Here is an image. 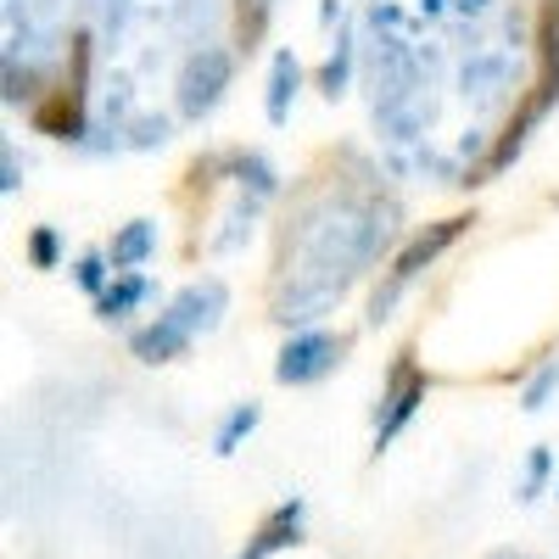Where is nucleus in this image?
I'll list each match as a JSON object with an SVG mask.
<instances>
[{
    "mask_svg": "<svg viewBox=\"0 0 559 559\" xmlns=\"http://www.w3.org/2000/svg\"><path fill=\"white\" fill-rule=\"evenodd\" d=\"M426 392H431V381L419 376V369L408 364V353H403V364L392 369V386H386V397H381V419H376V453H386V448L403 437V426L419 414Z\"/></svg>",
    "mask_w": 559,
    "mask_h": 559,
    "instance_id": "f257e3e1",
    "label": "nucleus"
},
{
    "mask_svg": "<svg viewBox=\"0 0 559 559\" xmlns=\"http://www.w3.org/2000/svg\"><path fill=\"white\" fill-rule=\"evenodd\" d=\"M342 353H347V342H336V336H297V342H286V353H280V364H274V376L286 381V386H308V381H324L331 369L342 364Z\"/></svg>",
    "mask_w": 559,
    "mask_h": 559,
    "instance_id": "f03ea898",
    "label": "nucleus"
},
{
    "mask_svg": "<svg viewBox=\"0 0 559 559\" xmlns=\"http://www.w3.org/2000/svg\"><path fill=\"white\" fill-rule=\"evenodd\" d=\"M559 102V0L537 7V84H532V112L543 118Z\"/></svg>",
    "mask_w": 559,
    "mask_h": 559,
    "instance_id": "7ed1b4c3",
    "label": "nucleus"
},
{
    "mask_svg": "<svg viewBox=\"0 0 559 559\" xmlns=\"http://www.w3.org/2000/svg\"><path fill=\"white\" fill-rule=\"evenodd\" d=\"M302 521H308V503H302V498L274 503L269 515H263V526L247 537V548H241L236 559H274L280 548H297V543H302Z\"/></svg>",
    "mask_w": 559,
    "mask_h": 559,
    "instance_id": "20e7f679",
    "label": "nucleus"
},
{
    "mask_svg": "<svg viewBox=\"0 0 559 559\" xmlns=\"http://www.w3.org/2000/svg\"><path fill=\"white\" fill-rule=\"evenodd\" d=\"M476 224V213H453V218H442V224H431V229H419V236L397 252V263H392V280H414L419 269H426V263H437L459 236H464V229H471Z\"/></svg>",
    "mask_w": 559,
    "mask_h": 559,
    "instance_id": "39448f33",
    "label": "nucleus"
},
{
    "mask_svg": "<svg viewBox=\"0 0 559 559\" xmlns=\"http://www.w3.org/2000/svg\"><path fill=\"white\" fill-rule=\"evenodd\" d=\"M34 129L51 134V140H79L84 134V90L79 84L51 90V96L34 107Z\"/></svg>",
    "mask_w": 559,
    "mask_h": 559,
    "instance_id": "423d86ee",
    "label": "nucleus"
},
{
    "mask_svg": "<svg viewBox=\"0 0 559 559\" xmlns=\"http://www.w3.org/2000/svg\"><path fill=\"white\" fill-rule=\"evenodd\" d=\"M229 79V62L218 51H207L202 62H191V73H185V112H207L218 102V84Z\"/></svg>",
    "mask_w": 559,
    "mask_h": 559,
    "instance_id": "0eeeda50",
    "label": "nucleus"
},
{
    "mask_svg": "<svg viewBox=\"0 0 559 559\" xmlns=\"http://www.w3.org/2000/svg\"><path fill=\"white\" fill-rule=\"evenodd\" d=\"M185 342H191V324H185L179 313H168V319L152 324V331H140V336H134V353L146 358V364H163V358L185 353Z\"/></svg>",
    "mask_w": 559,
    "mask_h": 559,
    "instance_id": "6e6552de",
    "label": "nucleus"
},
{
    "mask_svg": "<svg viewBox=\"0 0 559 559\" xmlns=\"http://www.w3.org/2000/svg\"><path fill=\"white\" fill-rule=\"evenodd\" d=\"M258 419H263V414H258V403H241V408H236V414H229L224 426H218V437H213V453H224V459H229V453H236V448H241V442L258 431Z\"/></svg>",
    "mask_w": 559,
    "mask_h": 559,
    "instance_id": "1a4fd4ad",
    "label": "nucleus"
},
{
    "mask_svg": "<svg viewBox=\"0 0 559 559\" xmlns=\"http://www.w3.org/2000/svg\"><path fill=\"white\" fill-rule=\"evenodd\" d=\"M297 90V62L292 57H280L274 62V90H269V118L274 123H286V96Z\"/></svg>",
    "mask_w": 559,
    "mask_h": 559,
    "instance_id": "9d476101",
    "label": "nucleus"
},
{
    "mask_svg": "<svg viewBox=\"0 0 559 559\" xmlns=\"http://www.w3.org/2000/svg\"><path fill=\"white\" fill-rule=\"evenodd\" d=\"M146 247H152V229L134 224V229H123V241L112 247V263H118V269H123V263H140V258H146Z\"/></svg>",
    "mask_w": 559,
    "mask_h": 559,
    "instance_id": "9b49d317",
    "label": "nucleus"
},
{
    "mask_svg": "<svg viewBox=\"0 0 559 559\" xmlns=\"http://www.w3.org/2000/svg\"><path fill=\"white\" fill-rule=\"evenodd\" d=\"M548 471H554L548 448H532V459H526V481H521V498H537V492H543V481H548Z\"/></svg>",
    "mask_w": 559,
    "mask_h": 559,
    "instance_id": "f8f14e48",
    "label": "nucleus"
},
{
    "mask_svg": "<svg viewBox=\"0 0 559 559\" xmlns=\"http://www.w3.org/2000/svg\"><path fill=\"white\" fill-rule=\"evenodd\" d=\"M554 386H559V358H548V364H543V369H537V381H532V386H526V408H543V403H548V392H554Z\"/></svg>",
    "mask_w": 559,
    "mask_h": 559,
    "instance_id": "ddd939ff",
    "label": "nucleus"
},
{
    "mask_svg": "<svg viewBox=\"0 0 559 559\" xmlns=\"http://www.w3.org/2000/svg\"><path fill=\"white\" fill-rule=\"evenodd\" d=\"M140 292H146V286H140V280H123L118 292H107V297H102V313H123L129 302H140Z\"/></svg>",
    "mask_w": 559,
    "mask_h": 559,
    "instance_id": "4468645a",
    "label": "nucleus"
},
{
    "mask_svg": "<svg viewBox=\"0 0 559 559\" xmlns=\"http://www.w3.org/2000/svg\"><path fill=\"white\" fill-rule=\"evenodd\" d=\"M28 258H34L39 269H51V263H57V236H51V229H39V236L28 241Z\"/></svg>",
    "mask_w": 559,
    "mask_h": 559,
    "instance_id": "2eb2a0df",
    "label": "nucleus"
},
{
    "mask_svg": "<svg viewBox=\"0 0 559 559\" xmlns=\"http://www.w3.org/2000/svg\"><path fill=\"white\" fill-rule=\"evenodd\" d=\"M79 286L84 292H102V258H84L79 263Z\"/></svg>",
    "mask_w": 559,
    "mask_h": 559,
    "instance_id": "dca6fc26",
    "label": "nucleus"
},
{
    "mask_svg": "<svg viewBox=\"0 0 559 559\" xmlns=\"http://www.w3.org/2000/svg\"><path fill=\"white\" fill-rule=\"evenodd\" d=\"M498 559H509V554H498Z\"/></svg>",
    "mask_w": 559,
    "mask_h": 559,
    "instance_id": "f3484780",
    "label": "nucleus"
}]
</instances>
